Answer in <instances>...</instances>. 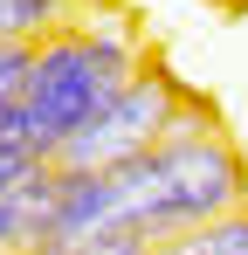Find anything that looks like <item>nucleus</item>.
<instances>
[{
	"label": "nucleus",
	"mask_w": 248,
	"mask_h": 255,
	"mask_svg": "<svg viewBox=\"0 0 248 255\" xmlns=\"http://www.w3.org/2000/svg\"><path fill=\"white\" fill-rule=\"evenodd\" d=\"M131 69H138V48H131L124 28H55V35H41L28 90L14 104V138H28L41 159H55L111 104V90Z\"/></svg>",
	"instance_id": "2"
},
{
	"label": "nucleus",
	"mask_w": 248,
	"mask_h": 255,
	"mask_svg": "<svg viewBox=\"0 0 248 255\" xmlns=\"http://www.w3.org/2000/svg\"><path fill=\"white\" fill-rule=\"evenodd\" d=\"M159 255H248V207L221 214V221H207V228H186V235H172V242H152Z\"/></svg>",
	"instance_id": "5"
},
{
	"label": "nucleus",
	"mask_w": 248,
	"mask_h": 255,
	"mask_svg": "<svg viewBox=\"0 0 248 255\" xmlns=\"http://www.w3.org/2000/svg\"><path fill=\"white\" fill-rule=\"evenodd\" d=\"M179 104H186V90L172 83L165 69H131V76L111 90V104L55 152V166L62 172H111V166H124V159H138V152H152L165 131H172Z\"/></svg>",
	"instance_id": "3"
},
{
	"label": "nucleus",
	"mask_w": 248,
	"mask_h": 255,
	"mask_svg": "<svg viewBox=\"0 0 248 255\" xmlns=\"http://www.w3.org/2000/svg\"><path fill=\"white\" fill-rule=\"evenodd\" d=\"M55 186H62V166L48 159V166H35L28 179H14V186L0 193V255H21V249H41V242H48Z\"/></svg>",
	"instance_id": "4"
},
{
	"label": "nucleus",
	"mask_w": 248,
	"mask_h": 255,
	"mask_svg": "<svg viewBox=\"0 0 248 255\" xmlns=\"http://www.w3.org/2000/svg\"><path fill=\"white\" fill-rule=\"evenodd\" d=\"M35 166H48V159H41V152L28 145V138H14V131H0V193H7L14 179H28Z\"/></svg>",
	"instance_id": "7"
},
{
	"label": "nucleus",
	"mask_w": 248,
	"mask_h": 255,
	"mask_svg": "<svg viewBox=\"0 0 248 255\" xmlns=\"http://www.w3.org/2000/svg\"><path fill=\"white\" fill-rule=\"evenodd\" d=\"M111 193H118V235L172 242L186 228H207L221 214L248 207V166L214 125L165 131L152 152L111 166Z\"/></svg>",
	"instance_id": "1"
},
{
	"label": "nucleus",
	"mask_w": 248,
	"mask_h": 255,
	"mask_svg": "<svg viewBox=\"0 0 248 255\" xmlns=\"http://www.w3.org/2000/svg\"><path fill=\"white\" fill-rule=\"evenodd\" d=\"M69 28V0H0V42H41Z\"/></svg>",
	"instance_id": "6"
}]
</instances>
